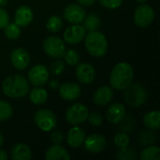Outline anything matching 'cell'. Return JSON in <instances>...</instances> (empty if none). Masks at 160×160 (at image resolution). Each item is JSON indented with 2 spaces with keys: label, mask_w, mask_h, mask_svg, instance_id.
Returning a JSON list of instances; mask_svg holds the SVG:
<instances>
[{
  "label": "cell",
  "mask_w": 160,
  "mask_h": 160,
  "mask_svg": "<svg viewBox=\"0 0 160 160\" xmlns=\"http://www.w3.org/2000/svg\"><path fill=\"white\" fill-rule=\"evenodd\" d=\"M132 67L127 62H120L114 66L110 77V83L116 90H125L133 80Z\"/></svg>",
  "instance_id": "6da1fadb"
},
{
  "label": "cell",
  "mask_w": 160,
  "mask_h": 160,
  "mask_svg": "<svg viewBox=\"0 0 160 160\" xmlns=\"http://www.w3.org/2000/svg\"><path fill=\"white\" fill-rule=\"evenodd\" d=\"M3 93L11 98L24 97L29 91V84L27 80L20 75L13 74L7 77L2 83Z\"/></svg>",
  "instance_id": "7a4b0ae2"
},
{
  "label": "cell",
  "mask_w": 160,
  "mask_h": 160,
  "mask_svg": "<svg viewBox=\"0 0 160 160\" xmlns=\"http://www.w3.org/2000/svg\"><path fill=\"white\" fill-rule=\"evenodd\" d=\"M84 44L87 52L95 57H102L108 51L106 37L98 31H90L85 37Z\"/></svg>",
  "instance_id": "3957f363"
},
{
  "label": "cell",
  "mask_w": 160,
  "mask_h": 160,
  "mask_svg": "<svg viewBox=\"0 0 160 160\" xmlns=\"http://www.w3.org/2000/svg\"><path fill=\"white\" fill-rule=\"evenodd\" d=\"M125 90L124 98L129 106L137 108L146 102L147 91L142 84L131 82Z\"/></svg>",
  "instance_id": "277c9868"
},
{
  "label": "cell",
  "mask_w": 160,
  "mask_h": 160,
  "mask_svg": "<svg viewBox=\"0 0 160 160\" xmlns=\"http://www.w3.org/2000/svg\"><path fill=\"white\" fill-rule=\"evenodd\" d=\"M34 121L38 128L44 132L52 130L57 124L55 114L52 111L46 109L38 110L34 115Z\"/></svg>",
  "instance_id": "5b68a950"
},
{
  "label": "cell",
  "mask_w": 160,
  "mask_h": 160,
  "mask_svg": "<svg viewBox=\"0 0 160 160\" xmlns=\"http://www.w3.org/2000/svg\"><path fill=\"white\" fill-rule=\"evenodd\" d=\"M88 108L82 103H75L66 112V120L68 124L78 126L85 122L88 116Z\"/></svg>",
  "instance_id": "8992f818"
},
{
  "label": "cell",
  "mask_w": 160,
  "mask_h": 160,
  "mask_svg": "<svg viewBox=\"0 0 160 160\" xmlns=\"http://www.w3.org/2000/svg\"><path fill=\"white\" fill-rule=\"evenodd\" d=\"M43 49L52 58H63L66 52L64 41L56 36L48 37L43 42Z\"/></svg>",
  "instance_id": "52a82bcc"
},
{
  "label": "cell",
  "mask_w": 160,
  "mask_h": 160,
  "mask_svg": "<svg viewBox=\"0 0 160 160\" xmlns=\"http://www.w3.org/2000/svg\"><path fill=\"white\" fill-rule=\"evenodd\" d=\"M155 20V11L152 7L146 4H141L135 9L134 22L139 27L144 28L149 26Z\"/></svg>",
  "instance_id": "ba28073f"
},
{
  "label": "cell",
  "mask_w": 160,
  "mask_h": 160,
  "mask_svg": "<svg viewBox=\"0 0 160 160\" xmlns=\"http://www.w3.org/2000/svg\"><path fill=\"white\" fill-rule=\"evenodd\" d=\"M28 80L35 86L44 85L49 80V70L43 65L34 66L28 72Z\"/></svg>",
  "instance_id": "9c48e42d"
},
{
  "label": "cell",
  "mask_w": 160,
  "mask_h": 160,
  "mask_svg": "<svg viewBox=\"0 0 160 160\" xmlns=\"http://www.w3.org/2000/svg\"><path fill=\"white\" fill-rule=\"evenodd\" d=\"M85 10L82 7L77 4H70L66 7L64 10V18L70 23L78 24L83 22L85 18Z\"/></svg>",
  "instance_id": "30bf717a"
},
{
  "label": "cell",
  "mask_w": 160,
  "mask_h": 160,
  "mask_svg": "<svg viewBox=\"0 0 160 160\" xmlns=\"http://www.w3.org/2000/svg\"><path fill=\"white\" fill-rule=\"evenodd\" d=\"M85 34L86 30L83 25H80L79 23L73 24L68 27L64 32V40L68 44H78L84 39Z\"/></svg>",
  "instance_id": "8fae6325"
},
{
  "label": "cell",
  "mask_w": 160,
  "mask_h": 160,
  "mask_svg": "<svg viewBox=\"0 0 160 160\" xmlns=\"http://www.w3.org/2000/svg\"><path fill=\"white\" fill-rule=\"evenodd\" d=\"M83 143L85 145V149L88 152L92 154H99L105 149L107 141L103 135L92 134L84 140Z\"/></svg>",
  "instance_id": "7c38bea8"
},
{
  "label": "cell",
  "mask_w": 160,
  "mask_h": 160,
  "mask_svg": "<svg viewBox=\"0 0 160 160\" xmlns=\"http://www.w3.org/2000/svg\"><path fill=\"white\" fill-rule=\"evenodd\" d=\"M10 61L12 66L18 70L25 69L30 63V56L27 51L22 48H17L12 51L10 54Z\"/></svg>",
  "instance_id": "4fadbf2b"
},
{
  "label": "cell",
  "mask_w": 160,
  "mask_h": 160,
  "mask_svg": "<svg viewBox=\"0 0 160 160\" xmlns=\"http://www.w3.org/2000/svg\"><path fill=\"white\" fill-rule=\"evenodd\" d=\"M76 77L80 82L83 84H90L96 78V71L92 65L88 63L78 64L76 68Z\"/></svg>",
  "instance_id": "5bb4252c"
},
{
  "label": "cell",
  "mask_w": 160,
  "mask_h": 160,
  "mask_svg": "<svg viewBox=\"0 0 160 160\" xmlns=\"http://www.w3.org/2000/svg\"><path fill=\"white\" fill-rule=\"evenodd\" d=\"M81 87L75 82H66L60 85L59 95L67 101L76 100L81 96Z\"/></svg>",
  "instance_id": "9a60e30c"
},
{
  "label": "cell",
  "mask_w": 160,
  "mask_h": 160,
  "mask_svg": "<svg viewBox=\"0 0 160 160\" xmlns=\"http://www.w3.org/2000/svg\"><path fill=\"white\" fill-rule=\"evenodd\" d=\"M84 140H85V131L82 128L75 126L68 130L67 141L70 147L72 148L81 147L83 144Z\"/></svg>",
  "instance_id": "2e32d148"
},
{
  "label": "cell",
  "mask_w": 160,
  "mask_h": 160,
  "mask_svg": "<svg viewBox=\"0 0 160 160\" xmlns=\"http://www.w3.org/2000/svg\"><path fill=\"white\" fill-rule=\"evenodd\" d=\"M126 117V108L121 103H114L106 112V118L111 124H119Z\"/></svg>",
  "instance_id": "e0dca14e"
},
{
  "label": "cell",
  "mask_w": 160,
  "mask_h": 160,
  "mask_svg": "<svg viewBox=\"0 0 160 160\" xmlns=\"http://www.w3.org/2000/svg\"><path fill=\"white\" fill-rule=\"evenodd\" d=\"M113 91L110 86L104 85L99 87L93 96L94 102L98 106H105L112 100Z\"/></svg>",
  "instance_id": "ac0fdd59"
},
{
  "label": "cell",
  "mask_w": 160,
  "mask_h": 160,
  "mask_svg": "<svg viewBox=\"0 0 160 160\" xmlns=\"http://www.w3.org/2000/svg\"><path fill=\"white\" fill-rule=\"evenodd\" d=\"M15 23L20 27L27 26L33 21V11L27 6H21L15 12Z\"/></svg>",
  "instance_id": "d6986e66"
},
{
  "label": "cell",
  "mask_w": 160,
  "mask_h": 160,
  "mask_svg": "<svg viewBox=\"0 0 160 160\" xmlns=\"http://www.w3.org/2000/svg\"><path fill=\"white\" fill-rule=\"evenodd\" d=\"M71 158L68 152L59 144L52 145L45 153L47 160H69Z\"/></svg>",
  "instance_id": "ffe728a7"
},
{
  "label": "cell",
  "mask_w": 160,
  "mask_h": 160,
  "mask_svg": "<svg viewBox=\"0 0 160 160\" xmlns=\"http://www.w3.org/2000/svg\"><path fill=\"white\" fill-rule=\"evenodd\" d=\"M31 158V150L25 143H17L13 146L11 150V158L13 160H29Z\"/></svg>",
  "instance_id": "44dd1931"
},
{
  "label": "cell",
  "mask_w": 160,
  "mask_h": 160,
  "mask_svg": "<svg viewBox=\"0 0 160 160\" xmlns=\"http://www.w3.org/2000/svg\"><path fill=\"white\" fill-rule=\"evenodd\" d=\"M143 124L146 128L152 130L160 128V113L158 111H152L143 116Z\"/></svg>",
  "instance_id": "7402d4cb"
},
{
  "label": "cell",
  "mask_w": 160,
  "mask_h": 160,
  "mask_svg": "<svg viewBox=\"0 0 160 160\" xmlns=\"http://www.w3.org/2000/svg\"><path fill=\"white\" fill-rule=\"evenodd\" d=\"M29 98L32 103H34L36 105H42L47 101L48 93L45 89L39 87V86H36L35 88H33L30 91Z\"/></svg>",
  "instance_id": "603a6c76"
},
{
  "label": "cell",
  "mask_w": 160,
  "mask_h": 160,
  "mask_svg": "<svg viewBox=\"0 0 160 160\" xmlns=\"http://www.w3.org/2000/svg\"><path fill=\"white\" fill-rule=\"evenodd\" d=\"M140 158L142 160H159V147L155 146V145H150V146L144 148L141 153Z\"/></svg>",
  "instance_id": "cb8c5ba5"
},
{
  "label": "cell",
  "mask_w": 160,
  "mask_h": 160,
  "mask_svg": "<svg viewBox=\"0 0 160 160\" xmlns=\"http://www.w3.org/2000/svg\"><path fill=\"white\" fill-rule=\"evenodd\" d=\"M100 25V19L99 17L95 14L91 13L88 16H85L83 20V27L87 31H96Z\"/></svg>",
  "instance_id": "d4e9b609"
},
{
  "label": "cell",
  "mask_w": 160,
  "mask_h": 160,
  "mask_svg": "<svg viewBox=\"0 0 160 160\" xmlns=\"http://www.w3.org/2000/svg\"><path fill=\"white\" fill-rule=\"evenodd\" d=\"M4 32L6 37L8 39L14 40L17 39L21 36V29L20 26H18L15 22H8L5 27H4Z\"/></svg>",
  "instance_id": "484cf974"
},
{
  "label": "cell",
  "mask_w": 160,
  "mask_h": 160,
  "mask_svg": "<svg viewBox=\"0 0 160 160\" xmlns=\"http://www.w3.org/2000/svg\"><path fill=\"white\" fill-rule=\"evenodd\" d=\"M116 158L120 160H135L137 158V154L134 149L126 146L117 150Z\"/></svg>",
  "instance_id": "4316f807"
},
{
  "label": "cell",
  "mask_w": 160,
  "mask_h": 160,
  "mask_svg": "<svg viewBox=\"0 0 160 160\" xmlns=\"http://www.w3.org/2000/svg\"><path fill=\"white\" fill-rule=\"evenodd\" d=\"M62 25H63L62 18L58 15H53V16H51L49 20L47 21L46 27L50 32L56 33L62 28Z\"/></svg>",
  "instance_id": "83f0119b"
},
{
  "label": "cell",
  "mask_w": 160,
  "mask_h": 160,
  "mask_svg": "<svg viewBox=\"0 0 160 160\" xmlns=\"http://www.w3.org/2000/svg\"><path fill=\"white\" fill-rule=\"evenodd\" d=\"M12 113V106L8 102L0 99V121H7L11 117Z\"/></svg>",
  "instance_id": "f1b7e54d"
},
{
  "label": "cell",
  "mask_w": 160,
  "mask_h": 160,
  "mask_svg": "<svg viewBox=\"0 0 160 160\" xmlns=\"http://www.w3.org/2000/svg\"><path fill=\"white\" fill-rule=\"evenodd\" d=\"M63 57L65 58V61L70 66H77L80 61L79 53L74 50H68L65 52V54Z\"/></svg>",
  "instance_id": "f546056e"
},
{
  "label": "cell",
  "mask_w": 160,
  "mask_h": 160,
  "mask_svg": "<svg viewBox=\"0 0 160 160\" xmlns=\"http://www.w3.org/2000/svg\"><path fill=\"white\" fill-rule=\"evenodd\" d=\"M114 143L118 148L126 147L129 144V137L126 132H120L114 137Z\"/></svg>",
  "instance_id": "4dcf8cb0"
},
{
  "label": "cell",
  "mask_w": 160,
  "mask_h": 160,
  "mask_svg": "<svg viewBox=\"0 0 160 160\" xmlns=\"http://www.w3.org/2000/svg\"><path fill=\"white\" fill-rule=\"evenodd\" d=\"M156 141V135L149 130L142 131L140 135V142L143 145H149Z\"/></svg>",
  "instance_id": "1f68e13d"
},
{
  "label": "cell",
  "mask_w": 160,
  "mask_h": 160,
  "mask_svg": "<svg viewBox=\"0 0 160 160\" xmlns=\"http://www.w3.org/2000/svg\"><path fill=\"white\" fill-rule=\"evenodd\" d=\"M87 119H88L89 124L92 125V126H94V127H99L103 123V117L98 112H91V113H88Z\"/></svg>",
  "instance_id": "d6a6232c"
},
{
  "label": "cell",
  "mask_w": 160,
  "mask_h": 160,
  "mask_svg": "<svg viewBox=\"0 0 160 160\" xmlns=\"http://www.w3.org/2000/svg\"><path fill=\"white\" fill-rule=\"evenodd\" d=\"M65 69V65L62 61H54L52 63L51 67H50V70L53 75H60L63 73Z\"/></svg>",
  "instance_id": "836d02e7"
},
{
  "label": "cell",
  "mask_w": 160,
  "mask_h": 160,
  "mask_svg": "<svg viewBox=\"0 0 160 160\" xmlns=\"http://www.w3.org/2000/svg\"><path fill=\"white\" fill-rule=\"evenodd\" d=\"M123 0H99V3L107 8L114 9L121 6Z\"/></svg>",
  "instance_id": "e575fe53"
},
{
  "label": "cell",
  "mask_w": 160,
  "mask_h": 160,
  "mask_svg": "<svg viewBox=\"0 0 160 160\" xmlns=\"http://www.w3.org/2000/svg\"><path fill=\"white\" fill-rule=\"evenodd\" d=\"M50 138L53 144H60L64 141V134L59 130H54L52 132Z\"/></svg>",
  "instance_id": "d590c367"
},
{
  "label": "cell",
  "mask_w": 160,
  "mask_h": 160,
  "mask_svg": "<svg viewBox=\"0 0 160 160\" xmlns=\"http://www.w3.org/2000/svg\"><path fill=\"white\" fill-rule=\"evenodd\" d=\"M9 22V17L8 12L0 8V29L4 28Z\"/></svg>",
  "instance_id": "8d00e7d4"
},
{
  "label": "cell",
  "mask_w": 160,
  "mask_h": 160,
  "mask_svg": "<svg viewBox=\"0 0 160 160\" xmlns=\"http://www.w3.org/2000/svg\"><path fill=\"white\" fill-rule=\"evenodd\" d=\"M77 2L82 6L90 7V6H93L95 4L96 0H77Z\"/></svg>",
  "instance_id": "74e56055"
},
{
  "label": "cell",
  "mask_w": 160,
  "mask_h": 160,
  "mask_svg": "<svg viewBox=\"0 0 160 160\" xmlns=\"http://www.w3.org/2000/svg\"><path fill=\"white\" fill-rule=\"evenodd\" d=\"M8 158V154L5 150H0V160H7Z\"/></svg>",
  "instance_id": "f35d334b"
},
{
  "label": "cell",
  "mask_w": 160,
  "mask_h": 160,
  "mask_svg": "<svg viewBox=\"0 0 160 160\" xmlns=\"http://www.w3.org/2000/svg\"><path fill=\"white\" fill-rule=\"evenodd\" d=\"M58 85H59V82H58L57 81H55V80H52V81H51V82H50V86H51L52 89H56V88L58 87Z\"/></svg>",
  "instance_id": "ab89813d"
},
{
  "label": "cell",
  "mask_w": 160,
  "mask_h": 160,
  "mask_svg": "<svg viewBox=\"0 0 160 160\" xmlns=\"http://www.w3.org/2000/svg\"><path fill=\"white\" fill-rule=\"evenodd\" d=\"M4 141H5V139H4V135H3V133L1 132V130H0V147L3 145Z\"/></svg>",
  "instance_id": "60d3db41"
},
{
  "label": "cell",
  "mask_w": 160,
  "mask_h": 160,
  "mask_svg": "<svg viewBox=\"0 0 160 160\" xmlns=\"http://www.w3.org/2000/svg\"><path fill=\"white\" fill-rule=\"evenodd\" d=\"M8 4V0H0V7H5Z\"/></svg>",
  "instance_id": "b9f144b4"
},
{
  "label": "cell",
  "mask_w": 160,
  "mask_h": 160,
  "mask_svg": "<svg viewBox=\"0 0 160 160\" xmlns=\"http://www.w3.org/2000/svg\"><path fill=\"white\" fill-rule=\"evenodd\" d=\"M136 2H138V3H141V4H142V3H145L147 0H135Z\"/></svg>",
  "instance_id": "7bdbcfd3"
}]
</instances>
